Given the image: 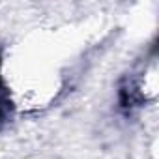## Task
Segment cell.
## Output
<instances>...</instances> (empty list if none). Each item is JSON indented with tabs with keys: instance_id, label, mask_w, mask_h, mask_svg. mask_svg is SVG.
I'll return each instance as SVG.
<instances>
[{
	"instance_id": "cell-1",
	"label": "cell",
	"mask_w": 159,
	"mask_h": 159,
	"mask_svg": "<svg viewBox=\"0 0 159 159\" xmlns=\"http://www.w3.org/2000/svg\"><path fill=\"white\" fill-rule=\"evenodd\" d=\"M10 116H11V101H10L8 90H6V86H4L2 75H0V124L8 122Z\"/></svg>"
}]
</instances>
